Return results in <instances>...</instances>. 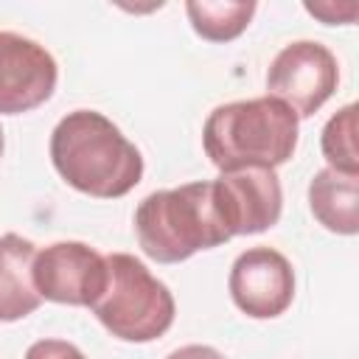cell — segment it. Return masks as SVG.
Here are the masks:
<instances>
[{"mask_svg":"<svg viewBox=\"0 0 359 359\" xmlns=\"http://www.w3.org/2000/svg\"><path fill=\"white\" fill-rule=\"evenodd\" d=\"M50 160L67 185L98 199H118L143 177L137 146L95 109L67 112L56 123L50 135Z\"/></svg>","mask_w":359,"mask_h":359,"instance_id":"obj_1","label":"cell"},{"mask_svg":"<svg viewBox=\"0 0 359 359\" xmlns=\"http://www.w3.org/2000/svg\"><path fill=\"white\" fill-rule=\"evenodd\" d=\"M300 118L278 98L261 95L216 107L202 129L205 154L222 171L278 168L297 146Z\"/></svg>","mask_w":359,"mask_h":359,"instance_id":"obj_2","label":"cell"},{"mask_svg":"<svg viewBox=\"0 0 359 359\" xmlns=\"http://www.w3.org/2000/svg\"><path fill=\"white\" fill-rule=\"evenodd\" d=\"M135 233L143 252L157 264H177L230 241L210 182L149 194L135 210Z\"/></svg>","mask_w":359,"mask_h":359,"instance_id":"obj_3","label":"cell"},{"mask_svg":"<svg viewBox=\"0 0 359 359\" xmlns=\"http://www.w3.org/2000/svg\"><path fill=\"white\" fill-rule=\"evenodd\" d=\"M98 323L123 342H151L174 323V294L129 252L107 255V286L90 306Z\"/></svg>","mask_w":359,"mask_h":359,"instance_id":"obj_4","label":"cell"},{"mask_svg":"<svg viewBox=\"0 0 359 359\" xmlns=\"http://www.w3.org/2000/svg\"><path fill=\"white\" fill-rule=\"evenodd\" d=\"M339 65L337 56L311 39L286 45L269 65L266 90L283 101L297 118H311L337 90Z\"/></svg>","mask_w":359,"mask_h":359,"instance_id":"obj_5","label":"cell"},{"mask_svg":"<svg viewBox=\"0 0 359 359\" xmlns=\"http://www.w3.org/2000/svg\"><path fill=\"white\" fill-rule=\"evenodd\" d=\"M31 278L42 300L93 306L107 286V255L84 241H56L34 255Z\"/></svg>","mask_w":359,"mask_h":359,"instance_id":"obj_6","label":"cell"},{"mask_svg":"<svg viewBox=\"0 0 359 359\" xmlns=\"http://www.w3.org/2000/svg\"><path fill=\"white\" fill-rule=\"evenodd\" d=\"M227 289L247 317L272 320L292 306L294 269L283 252L272 247H250L233 261Z\"/></svg>","mask_w":359,"mask_h":359,"instance_id":"obj_7","label":"cell"},{"mask_svg":"<svg viewBox=\"0 0 359 359\" xmlns=\"http://www.w3.org/2000/svg\"><path fill=\"white\" fill-rule=\"evenodd\" d=\"M219 216L233 236L264 233L280 219L283 191L272 168H244L210 180Z\"/></svg>","mask_w":359,"mask_h":359,"instance_id":"obj_8","label":"cell"},{"mask_svg":"<svg viewBox=\"0 0 359 359\" xmlns=\"http://www.w3.org/2000/svg\"><path fill=\"white\" fill-rule=\"evenodd\" d=\"M56 59L45 45L0 31V115H20L45 104L56 90Z\"/></svg>","mask_w":359,"mask_h":359,"instance_id":"obj_9","label":"cell"},{"mask_svg":"<svg viewBox=\"0 0 359 359\" xmlns=\"http://www.w3.org/2000/svg\"><path fill=\"white\" fill-rule=\"evenodd\" d=\"M34 244L17 233L0 236V323H14L39 309L42 297L31 278Z\"/></svg>","mask_w":359,"mask_h":359,"instance_id":"obj_10","label":"cell"},{"mask_svg":"<svg viewBox=\"0 0 359 359\" xmlns=\"http://www.w3.org/2000/svg\"><path fill=\"white\" fill-rule=\"evenodd\" d=\"M309 205L314 219L339 236L359 230V174L323 168L309 182Z\"/></svg>","mask_w":359,"mask_h":359,"instance_id":"obj_11","label":"cell"},{"mask_svg":"<svg viewBox=\"0 0 359 359\" xmlns=\"http://www.w3.org/2000/svg\"><path fill=\"white\" fill-rule=\"evenodd\" d=\"M252 0H188L185 11L194 31L208 42L236 39L255 14Z\"/></svg>","mask_w":359,"mask_h":359,"instance_id":"obj_12","label":"cell"},{"mask_svg":"<svg viewBox=\"0 0 359 359\" xmlns=\"http://www.w3.org/2000/svg\"><path fill=\"white\" fill-rule=\"evenodd\" d=\"M323 154L331 163L328 168L342 171V174H359V160H356V107L348 104L337 115L328 118L323 129Z\"/></svg>","mask_w":359,"mask_h":359,"instance_id":"obj_13","label":"cell"},{"mask_svg":"<svg viewBox=\"0 0 359 359\" xmlns=\"http://www.w3.org/2000/svg\"><path fill=\"white\" fill-rule=\"evenodd\" d=\"M306 11L314 14L317 20H323L325 25H345V22H353L356 14H359V6L356 3H306Z\"/></svg>","mask_w":359,"mask_h":359,"instance_id":"obj_14","label":"cell"},{"mask_svg":"<svg viewBox=\"0 0 359 359\" xmlns=\"http://www.w3.org/2000/svg\"><path fill=\"white\" fill-rule=\"evenodd\" d=\"M25 359H87L73 342L65 339H39L25 351Z\"/></svg>","mask_w":359,"mask_h":359,"instance_id":"obj_15","label":"cell"},{"mask_svg":"<svg viewBox=\"0 0 359 359\" xmlns=\"http://www.w3.org/2000/svg\"><path fill=\"white\" fill-rule=\"evenodd\" d=\"M168 359H224V353H219L210 345H185V348H177L174 353H168Z\"/></svg>","mask_w":359,"mask_h":359,"instance_id":"obj_16","label":"cell"},{"mask_svg":"<svg viewBox=\"0 0 359 359\" xmlns=\"http://www.w3.org/2000/svg\"><path fill=\"white\" fill-rule=\"evenodd\" d=\"M0 154H3V129H0Z\"/></svg>","mask_w":359,"mask_h":359,"instance_id":"obj_17","label":"cell"}]
</instances>
